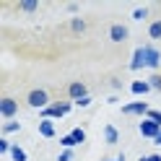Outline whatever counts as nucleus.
<instances>
[{"label":"nucleus","instance_id":"393cba45","mask_svg":"<svg viewBox=\"0 0 161 161\" xmlns=\"http://www.w3.org/2000/svg\"><path fill=\"white\" fill-rule=\"evenodd\" d=\"M75 107H80V109H86V107H91V94L88 96H83V99H78V102H73Z\"/></svg>","mask_w":161,"mask_h":161},{"label":"nucleus","instance_id":"bb28decb","mask_svg":"<svg viewBox=\"0 0 161 161\" xmlns=\"http://www.w3.org/2000/svg\"><path fill=\"white\" fill-rule=\"evenodd\" d=\"M104 161H125V153H119V156H114V158H104Z\"/></svg>","mask_w":161,"mask_h":161},{"label":"nucleus","instance_id":"7ed1b4c3","mask_svg":"<svg viewBox=\"0 0 161 161\" xmlns=\"http://www.w3.org/2000/svg\"><path fill=\"white\" fill-rule=\"evenodd\" d=\"M16 114H18V102L13 96H3L0 99V117L8 122V119H16Z\"/></svg>","mask_w":161,"mask_h":161},{"label":"nucleus","instance_id":"aec40b11","mask_svg":"<svg viewBox=\"0 0 161 161\" xmlns=\"http://www.w3.org/2000/svg\"><path fill=\"white\" fill-rule=\"evenodd\" d=\"M11 148H13V143L3 135V138H0V153H8V156H11Z\"/></svg>","mask_w":161,"mask_h":161},{"label":"nucleus","instance_id":"4be33fe9","mask_svg":"<svg viewBox=\"0 0 161 161\" xmlns=\"http://www.w3.org/2000/svg\"><path fill=\"white\" fill-rule=\"evenodd\" d=\"M57 161H73V148H63L57 153Z\"/></svg>","mask_w":161,"mask_h":161},{"label":"nucleus","instance_id":"9b49d317","mask_svg":"<svg viewBox=\"0 0 161 161\" xmlns=\"http://www.w3.org/2000/svg\"><path fill=\"white\" fill-rule=\"evenodd\" d=\"M130 91H133L135 96H146L148 91H153V88H151L148 80H133V83H130Z\"/></svg>","mask_w":161,"mask_h":161},{"label":"nucleus","instance_id":"9d476101","mask_svg":"<svg viewBox=\"0 0 161 161\" xmlns=\"http://www.w3.org/2000/svg\"><path fill=\"white\" fill-rule=\"evenodd\" d=\"M117 140H119V130L114 125H104V143L107 146H117Z\"/></svg>","mask_w":161,"mask_h":161},{"label":"nucleus","instance_id":"4468645a","mask_svg":"<svg viewBox=\"0 0 161 161\" xmlns=\"http://www.w3.org/2000/svg\"><path fill=\"white\" fill-rule=\"evenodd\" d=\"M18 130H21V122H18V119H8V122L0 127V133H3L5 138L11 135V133H18Z\"/></svg>","mask_w":161,"mask_h":161},{"label":"nucleus","instance_id":"39448f33","mask_svg":"<svg viewBox=\"0 0 161 161\" xmlns=\"http://www.w3.org/2000/svg\"><path fill=\"white\" fill-rule=\"evenodd\" d=\"M148 104L143 102V99H138V102H130V104H122V109H119V112L122 114H138V117H146L148 114Z\"/></svg>","mask_w":161,"mask_h":161},{"label":"nucleus","instance_id":"20e7f679","mask_svg":"<svg viewBox=\"0 0 161 161\" xmlns=\"http://www.w3.org/2000/svg\"><path fill=\"white\" fill-rule=\"evenodd\" d=\"M138 133L143 135L146 140H156V135L161 133V125H156L153 119H148V117H143V119H140V125H138Z\"/></svg>","mask_w":161,"mask_h":161},{"label":"nucleus","instance_id":"5701e85b","mask_svg":"<svg viewBox=\"0 0 161 161\" xmlns=\"http://www.w3.org/2000/svg\"><path fill=\"white\" fill-rule=\"evenodd\" d=\"M133 18H135V21H143V18H148V8H135V11H133Z\"/></svg>","mask_w":161,"mask_h":161},{"label":"nucleus","instance_id":"f257e3e1","mask_svg":"<svg viewBox=\"0 0 161 161\" xmlns=\"http://www.w3.org/2000/svg\"><path fill=\"white\" fill-rule=\"evenodd\" d=\"M73 102L70 99H65V102H52L49 107H44L42 112H39V117L42 119H60V117H68L70 112H73Z\"/></svg>","mask_w":161,"mask_h":161},{"label":"nucleus","instance_id":"0eeeda50","mask_svg":"<svg viewBox=\"0 0 161 161\" xmlns=\"http://www.w3.org/2000/svg\"><path fill=\"white\" fill-rule=\"evenodd\" d=\"M88 96V86L80 83V80H73V83H68V99L70 102H78V99Z\"/></svg>","mask_w":161,"mask_h":161},{"label":"nucleus","instance_id":"b1692460","mask_svg":"<svg viewBox=\"0 0 161 161\" xmlns=\"http://www.w3.org/2000/svg\"><path fill=\"white\" fill-rule=\"evenodd\" d=\"M148 119H153V122L156 125H161V112H158V109H148V114H146Z\"/></svg>","mask_w":161,"mask_h":161},{"label":"nucleus","instance_id":"423d86ee","mask_svg":"<svg viewBox=\"0 0 161 161\" xmlns=\"http://www.w3.org/2000/svg\"><path fill=\"white\" fill-rule=\"evenodd\" d=\"M127 36H130V29L125 24H112L109 26V42L119 44V42H127Z\"/></svg>","mask_w":161,"mask_h":161},{"label":"nucleus","instance_id":"dca6fc26","mask_svg":"<svg viewBox=\"0 0 161 161\" xmlns=\"http://www.w3.org/2000/svg\"><path fill=\"white\" fill-rule=\"evenodd\" d=\"M148 36L151 39H161V21H151L148 24Z\"/></svg>","mask_w":161,"mask_h":161},{"label":"nucleus","instance_id":"a211bd4d","mask_svg":"<svg viewBox=\"0 0 161 161\" xmlns=\"http://www.w3.org/2000/svg\"><path fill=\"white\" fill-rule=\"evenodd\" d=\"M70 135H73V140H75L78 146L86 143V130H83V127H73V130H70Z\"/></svg>","mask_w":161,"mask_h":161},{"label":"nucleus","instance_id":"f03ea898","mask_svg":"<svg viewBox=\"0 0 161 161\" xmlns=\"http://www.w3.org/2000/svg\"><path fill=\"white\" fill-rule=\"evenodd\" d=\"M26 104L31 107V109H39V112H42L44 107L52 104V99H49V91H47V88H31V91L26 94Z\"/></svg>","mask_w":161,"mask_h":161},{"label":"nucleus","instance_id":"c756f323","mask_svg":"<svg viewBox=\"0 0 161 161\" xmlns=\"http://www.w3.org/2000/svg\"><path fill=\"white\" fill-rule=\"evenodd\" d=\"M138 161H151V156H140V158H138Z\"/></svg>","mask_w":161,"mask_h":161},{"label":"nucleus","instance_id":"cd10ccee","mask_svg":"<svg viewBox=\"0 0 161 161\" xmlns=\"http://www.w3.org/2000/svg\"><path fill=\"white\" fill-rule=\"evenodd\" d=\"M151 161H161V156L158 153H151Z\"/></svg>","mask_w":161,"mask_h":161},{"label":"nucleus","instance_id":"6ab92c4d","mask_svg":"<svg viewBox=\"0 0 161 161\" xmlns=\"http://www.w3.org/2000/svg\"><path fill=\"white\" fill-rule=\"evenodd\" d=\"M148 83H151V88H153V91H161V73H153L148 78Z\"/></svg>","mask_w":161,"mask_h":161},{"label":"nucleus","instance_id":"ddd939ff","mask_svg":"<svg viewBox=\"0 0 161 161\" xmlns=\"http://www.w3.org/2000/svg\"><path fill=\"white\" fill-rule=\"evenodd\" d=\"M39 135H42V138H55V125H52V119H42V122H39Z\"/></svg>","mask_w":161,"mask_h":161},{"label":"nucleus","instance_id":"412c9836","mask_svg":"<svg viewBox=\"0 0 161 161\" xmlns=\"http://www.w3.org/2000/svg\"><path fill=\"white\" fill-rule=\"evenodd\" d=\"M60 146H63V148H73V146H78V143L73 140V135L68 133V135H63V138H60Z\"/></svg>","mask_w":161,"mask_h":161},{"label":"nucleus","instance_id":"6e6552de","mask_svg":"<svg viewBox=\"0 0 161 161\" xmlns=\"http://www.w3.org/2000/svg\"><path fill=\"white\" fill-rule=\"evenodd\" d=\"M158 65H161V52H158V47H153V44H146V68L156 70Z\"/></svg>","mask_w":161,"mask_h":161},{"label":"nucleus","instance_id":"f3484780","mask_svg":"<svg viewBox=\"0 0 161 161\" xmlns=\"http://www.w3.org/2000/svg\"><path fill=\"white\" fill-rule=\"evenodd\" d=\"M18 8H21L24 13H34L36 8H39V3H36V0H21V3H18Z\"/></svg>","mask_w":161,"mask_h":161},{"label":"nucleus","instance_id":"a878e982","mask_svg":"<svg viewBox=\"0 0 161 161\" xmlns=\"http://www.w3.org/2000/svg\"><path fill=\"white\" fill-rule=\"evenodd\" d=\"M109 86H112L114 91H119V88H122V80L119 78H109Z\"/></svg>","mask_w":161,"mask_h":161},{"label":"nucleus","instance_id":"c85d7f7f","mask_svg":"<svg viewBox=\"0 0 161 161\" xmlns=\"http://www.w3.org/2000/svg\"><path fill=\"white\" fill-rule=\"evenodd\" d=\"M153 143H156V146H161V133L156 135V140H153Z\"/></svg>","mask_w":161,"mask_h":161},{"label":"nucleus","instance_id":"2eb2a0df","mask_svg":"<svg viewBox=\"0 0 161 161\" xmlns=\"http://www.w3.org/2000/svg\"><path fill=\"white\" fill-rule=\"evenodd\" d=\"M11 158H13V161H29V153H26L21 146H13V148H11Z\"/></svg>","mask_w":161,"mask_h":161},{"label":"nucleus","instance_id":"1a4fd4ad","mask_svg":"<svg viewBox=\"0 0 161 161\" xmlns=\"http://www.w3.org/2000/svg\"><path fill=\"white\" fill-rule=\"evenodd\" d=\"M143 68H146V44L135 47L133 57H130V70H143Z\"/></svg>","mask_w":161,"mask_h":161},{"label":"nucleus","instance_id":"f8f14e48","mask_svg":"<svg viewBox=\"0 0 161 161\" xmlns=\"http://www.w3.org/2000/svg\"><path fill=\"white\" fill-rule=\"evenodd\" d=\"M86 29H88V24H86L80 16H73V18H70V31H73V34H83Z\"/></svg>","mask_w":161,"mask_h":161}]
</instances>
